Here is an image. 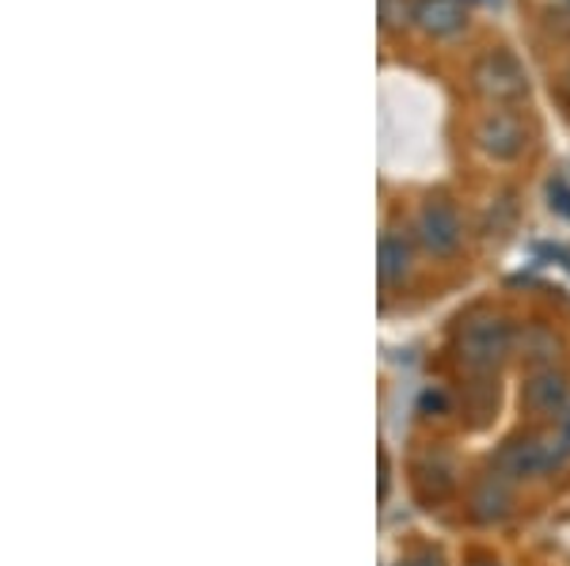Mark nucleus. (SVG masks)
I'll return each mask as SVG.
<instances>
[{
    "mask_svg": "<svg viewBox=\"0 0 570 566\" xmlns=\"http://www.w3.org/2000/svg\"><path fill=\"white\" fill-rule=\"evenodd\" d=\"M472 506H475V517H480V522H502V517L510 514V487H505V479L502 476L483 479L472 498Z\"/></svg>",
    "mask_w": 570,
    "mask_h": 566,
    "instance_id": "9",
    "label": "nucleus"
},
{
    "mask_svg": "<svg viewBox=\"0 0 570 566\" xmlns=\"http://www.w3.org/2000/svg\"><path fill=\"white\" fill-rule=\"evenodd\" d=\"M551 471V456L544 445V434L518 437L499 453V476L502 479H537Z\"/></svg>",
    "mask_w": 570,
    "mask_h": 566,
    "instance_id": "5",
    "label": "nucleus"
},
{
    "mask_svg": "<svg viewBox=\"0 0 570 566\" xmlns=\"http://www.w3.org/2000/svg\"><path fill=\"white\" fill-rule=\"evenodd\" d=\"M415 27L430 39H453L468 27V0H419Z\"/></svg>",
    "mask_w": 570,
    "mask_h": 566,
    "instance_id": "6",
    "label": "nucleus"
},
{
    "mask_svg": "<svg viewBox=\"0 0 570 566\" xmlns=\"http://www.w3.org/2000/svg\"><path fill=\"white\" fill-rule=\"evenodd\" d=\"M559 85H563V96L570 99V66L563 69V77H559Z\"/></svg>",
    "mask_w": 570,
    "mask_h": 566,
    "instance_id": "14",
    "label": "nucleus"
},
{
    "mask_svg": "<svg viewBox=\"0 0 570 566\" xmlns=\"http://www.w3.org/2000/svg\"><path fill=\"white\" fill-rule=\"evenodd\" d=\"M518 350H521V358L540 361L544 369H551L548 361H556V358H559V339L548 331L544 324H529L525 331L518 335Z\"/></svg>",
    "mask_w": 570,
    "mask_h": 566,
    "instance_id": "10",
    "label": "nucleus"
},
{
    "mask_svg": "<svg viewBox=\"0 0 570 566\" xmlns=\"http://www.w3.org/2000/svg\"><path fill=\"white\" fill-rule=\"evenodd\" d=\"M376 262H381V281L384 286H395L411 274V244L403 236H381V251H376Z\"/></svg>",
    "mask_w": 570,
    "mask_h": 566,
    "instance_id": "8",
    "label": "nucleus"
},
{
    "mask_svg": "<svg viewBox=\"0 0 570 566\" xmlns=\"http://www.w3.org/2000/svg\"><path fill=\"white\" fill-rule=\"evenodd\" d=\"M415 4L419 0H376L381 27L384 31H407V27H415Z\"/></svg>",
    "mask_w": 570,
    "mask_h": 566,
    "instance_id": "11",
    "label": "nucleus"
},
{
    "mask_svg": "<svg viewBox=\"0 0 570 566\" xmlns=\"http://www.w3.org/2000/svg\"><path fill=\"white\" fill-rule=\"evenodd\" d=\"M475 566H494V563H475Z\"/></svg>",
    "mask_w": 570,
    "mask_h": 566,
    "instance_id": "15",
    "label": "nucleus"
},
{
    "mask_svg": "<svg viewBox=\"0 0 570 566\" xmlns=\"http://www.w3.org/2000/svg\"><path fill=\"white\" fill-rule=\"evenodd\" d=\"M468 80L487 103H518L529 96V72L513 50H483L468 69Z\"/></svg>",
    "mask_w": 570,
    "mask_h": 566,
    "instance_id": "2",
    "label": "nucleus"
},
{
    "mask_svg": "<svg viewBox=\"0 0 570 566\" xmlns=\"http://www.w3.org/2000/svg\"><path fill=\"white\" fill-rule=\"evenodd\" d=\"M548 202L556 209L559 217H567L570 221V182L567 179H551L548 182Z\"/></svg>",
    "mask_w": 570,
    "mask_h": 566,
    "instance_id": "12",
    "label": "nucleus"
},
{
    "mask_svg": "<svg viewBox=\"0 0 570 566\" xmlns=\"http://www.w3.org/2000/svg\"><path fill=\"white\" fill-rule=\"evenodd\" d=\"M513 335L510 324L494 312H472L456 331V354L472 373H491L499 369L502 358L510 354Z\"/></svg>",
    "mask_w": 570,
    "mask_h": 566,
    "instance_id": "1",
    "label": "nucleus"
},
{
    "mask_svg": "<svg viewBox=\"0 0 570 566\" xmlns=\"http://www.w3.org/2000/svg\"><path fill=\"white\" fill-rule=\"evenodd\" d=\"M525 407L532 415H559L570 404V385L559 369H537L525 380Z\"/></svg>",
    "mask_w": 570,
    "mask_h": 566,
    "instance_id": "7",
    "label": "nucleus"
},
{
    "mask_svg": "<svg viewBox=\"0 0 570 566\" xmlns=\"http://www.w3.org/2000/svg\"><path fill=\"white\" fill-rule=\"evenodd\" d=\"M556 426H559V430H563V434H570V404L556 415Z\"/></svg>",
    "mask_w": 570,
    "mask_h": 566,
    "instance_id": "13",
    "label": "nucleus"
},
{
    "mask_svg": "<svg viewBox=\"0 0 570 566\" xmlns=\"http://www.w3.org/2000/svg\"><path fill=\"white\" fill-rule=\"evenodd\" d=\"M567 4H570V0H567Z\"/></svg>",
    "mask_w": 570,
    "mask_h": 566,
    "instance_id": "17",
    "label": "nucleus"
},
{
    "mask_svg": "<svg viewBox=\"0 0 570 566\" xmlns=\"http://www.w3.org/2000/svg\"><path fill=\"white\" fill-rule=\"evenodd\" d=\"M411 566H415V563H411Z\"/></svg>",
    "mask_w": 570,
    "mask_h": 566,
    "instance_id": "16",
    "label": "nucleus"
},
{
    "mask_svg": "<svg viewBox=\"0 0 570 566\" xmlns=\"http://www.w3.org/2000/svg\"><path fill=\"white\" fill-rule=\"evenodd\" d=\"M415 232L422 240V248H426L430 255H453L456 248H461L464 240V225L461 217H456V209L449 202H426L419 209V221H415Z\"/></svg>",
    "mask_w": 570,
    "mask_h": 566,
    "instance_id": "4",
    "label": "nucleus"
},
{
    "mask_svg": "<svg viewBox=\"0 0 570 566\" xmlns=\"http://www.w3.org/2000/svg\"><path fill=\"white\" fill-rule=\"evenodd\" d=\"M475 145L491 160H518L529 149V126L513 111H491L475 122Z\"/></svg>",
    "mask_w": 570,
    "mask_h": 566,
    "instance_id": "3",
    "label": "nucleus"
}]
</instances>
